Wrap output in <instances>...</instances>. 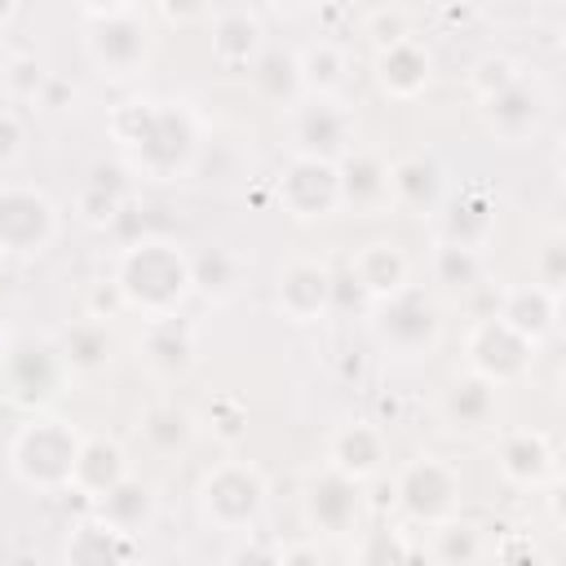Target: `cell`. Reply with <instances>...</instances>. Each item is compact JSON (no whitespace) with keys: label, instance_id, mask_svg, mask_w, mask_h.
I'll return each instance as SVG.
<instances>
[{"label":"cell","instance_id":"43","mask_svg":"<svg viewBox=\"0 0 566 566\" xmlns=\"http://www.w3.org/2000/svg\"><path fill=\"white\" fill-rule=\"evenodd\" d=\"M367 35L380 44V49H389V44H398V40H407V22H402V13H376L371 22H367Z\"/></svg>","mask_w":566,"mask_h":566},{"label":"cell","instance_id":"32","mask_svg":"<svg viewBox=\"0 0 566 566\" xmlns=\"http://www.w3.org/2000/svg\"><path fill=\"white\" fill-rule=\"evenodd\" d=\"M190 433H195V420H190V411L177 407V402H155V407H146V416H142V438H146L155 451H177V447L190 442Z\"/></svg>","mask_w":566,"mask_h":566},{"label":"cell","instance_id":"1","mask_svg":"<svg viewBox=\"0 0 566 566\" xmlns=\"http://www.w3.org/2000/svg\"><path fill=\"white\" fill-rule=\"evenodd\" d=\"M111 133L128 150V159L155 181L177 177L190 164L195 146H199L190 111L186 106H164V102H128V106H119L115 119H111Z\"/></svg>","mask_w":566,"mask_h":566},{"label":"cell","instance_id":"21","mask_svg":"<svg viewBox=\"0 0 566 566\" xmlns=\"http://www.w3.org/2000/svg\"><path fill=\"white\" fill-rule=\"evenodd\" d=\"M93 509H97V517L106 526H115L124 535H142L150 526V517H155V495H150L146 482H137V478L124 473L102 500H93Z\"/></svg>","mask_w":566,"mask_h":566},{"label":"cell","instance_id":"29","mask_svg":"<svg viewBox=\"0 0 566 566\" xmlns=\"http://www.w3.org/2000/svg\"><path fill=\"white\" fill-rule=\"evenodd\" d=\"M261 53V22L243 9H230L212 27V57L221 66H252Z\"/></svg>","mask_w":566,"mask_h":566},{"label":"cell","instance_id":"37","mask_svg":"<svg viewBox=\"0 0 566 566\" xmlns=\"http://www.w3.org/2000/svg\"><path fill=\"white\" fill-rule=\"evenodd\" d=\"M190 279H195V287H203L208 296H230V292H234V261H230L221 248H212V252H203V256H190Z\"/></svg>","mask_w":566,"mask_h":566},{"label":"cell","instance_id":"30","mask_svg":"<svg viewBox=\"0 0 566 566\" xmlns=\"http://www.w3.org/2000/svg\"><path fill=\"white\" fill-rule=\"evenodd\" d=\"M66 557L71 562H88V566H111V562H133L137 557V535H124L115 526H106L102 517L84 522L75 531V539L66 544Z\"/></svg>","mask_w":566,"mask_h":566},{"label":"cell","instance_id":"8","mask_svg":"<svg viewBox=\"0 0 566 566\" xmlns=\"http://www.w3.org/2000/svg\"><path fill=\"white\" fill-rule=\"evenodd\" d=\"M66 367L57 358V345H44V340H18L13 349H4L0 358V380H4V394L22 407H40L57 394Z\"/></svg>","mask_w":566,"mask_h":566},{"label":"cell","instance_id":"10","mask_svg":"<svg viewBox=\"0 0 566 566\" xmlns=\"http://www.w3.org/2000/svg\"><path fill=\"white\" fill-rule=\"evenodd\" d=\"M535 358V340H526L522 332H513L500 314L495 318H482L469 336V367L478 376H486L491 385H504V380H517Z\"/></svg>","mask_w":566,"mask_h":566},{"label":"cell","instance_id":"19","mask_svg":"<svg viewBox=\"0 0 566 566\" xmlns=\"http://www.w3.org/2000/svg\"><path fill=\"white\" fill-rule=\"evenodd\" d=\"M336 181H340V203L376 208L389 199V164H380L367 150H345L336 159Z\"/></svg>","mask_w":566,"mask_h":566},{"label":"cell","instance_id":"44","mask_svg":"<svg viewBox=\"0 0 566 566\" xmlns=\"http://www.w3.org/2000/svg\"><path fill=\"white\" fill-rule=\"evenodd\" d=\"M22 142H27V133H22V124H18V115H9V111H0V164H9V159H18V150H22Z\"/></svg>","mask_w":566,"mask_h":566},{"label":"cell","instance_id":"2","mask_svg":"<svg viewBox=\"0 0 566 566\" xmlns=\"http://www.w3.org/2000/svg\"><path fill=\"white\" fill-rule=\"evenodd\" d=\"M115 287L128 310H142L146 318L177 314L186 292L195 287L190 279V256L172 243H133L119 252L115 265Z\"/></svg>","mask_w":566,"mask_h":566},{"label":"cell","instance_id":"27","mask_svg":"<svg viewBox=\"0 0 566 566\" xmlns=\"http://www.w3.org/2000/svg\"><path fill=\"white\" fill-rule=\"evenodd\" d=\"M500 318H504L513 332H522L526 340H539V336H548V327H553V318H557V292H548V287H539V283H522V287H513V292L504 296Z\"/></svg>","mask_w":566,"mask_h":566},{"label":"cell","instance_id":"46","mask_svg":"<svg viewBox=\"0 0 566 566\" xmlns=\"http://www.w3.org/2000/svg\"><path fill=\"white\" fill-rule=\"evenodd\" d=\"M88 18H106V13H128L133 9V0H75Z\"/></svg>","mask_w":566,"mask_h":566},{"label":"cell","instance_id":"48","mask_svg":"<svg viewBox=\"0 0 566 566\" xmlns=\"http://www.w3.org/2000/svg\"><path fill=\"white\" fill-rule=\"evenodd\" d=\"M270 4H279V9H305V4H314V0H270Z\"/></svg>","mask_w":566,"mask_h":566},{"label":"cell","instance_id":"5","mask_svg":"<svg viewBox=\"0 0 566 566\" xmlns=\"http://www.w3.org/2000/svg\"><path fill=\"white\" fill-rule=\"evenodd\" d=\"M371 332L376 340L394 354V358H420L438 345V332H442V318H438V305L420 292V287H398L394 296L376 301V318H371Z\"/></svg>","mask_w":566,"mask_h":566},{"label":"cell","instance_id":"26","mask_svg":"<svg viewBox=\"0 0 566 566\" xmlns=\"http://www.w3.org/2000/svg\"><path fill=\"white\" fill-rule=\"evenodd\" d=\"M495 230V208L486 199V190H464L451 208H447V221H442V243H460V248H486Z\"/></svg>","mask_w":566,"mask_h":566},{"label":"cell","instance_id":"45","mask_svg":"<svg viewBox=\"0 0 566 566\" xmlns=\"http://www.w3.org/2000/svg\"><path fill=\"white\" fill-rule=\"evenodd\" d=\"M159 13L168 22H195L208 13V0H159Z\"/></svg>","mask_w":566,"mask_h":566},{"label":"cell","instance_id":"20","mask_svg":"<svg viewBox=\"0 0 566 566\" xmlns=\"http://www.w3.org/2000/svg\"><path fill=\"white\" fill-rule=\"evenodd\" d=\"M349 274H354V283L363 287V296L385 301V296H394L398 287H407L411 265H407V256H402L394 243H367V248L349 261Z\"/></svg>","mask_w":566,"mask_h":566},{"label":"cell","instance_id":"38","mask_svg":"<svg viewBox=\"0 0 566 566\" xmlns=\"http://www.w3.org/2000/svg\"><path fill=\"white\" fill-rule=\"evenodd\" d=\"M4 84L18 93V97H35L44 88V66L35 57H13L9 71H4Z\"/></svg>","mask_w":566,"mask_h":566},{"label":"cell","instance_id":"35","mask_svg":"<svg viewBox=\"0 0 566 566\" xmlns=\"http://www.w3.org/2000/svg\"><path fill=\"white\" fill-rule=\"evenodd\" d=\"M433 279L442 287H473L482 279V252L478 248H460V243H442L433 252Z\"/></svg>","mask_w":566,"mask_h":566},{"label":"cell","instance_id":"3","mask_svg":"<svg viewBox=\"0 0 566 566\" xmlns=\"http://www.w3.org/2000/svg\"><path fill=\"white\" fill-rule=\"evenodd\" d=\"M80 442L84 438L66 420H31L13 433L9 464H13L18 482H27L35 491H62V486H71Z\"/></svg>","mask_w":566,"mask_h":566},{"label":"cell","instance_id":"22","mask_svg":"<svg viewBox=\"0 0 566 566\" xmlns=\"http://www.w3.org/2000/svg\"><path fill=\"white\" fill-rule=\"evenodd\" d=\"M128 473L124 464V451L106 438H84L80 442V455H75V473H71V486L88 500H102L119 478Z\"/></svg>","mask_w":566,"mask_h":566},{"label":"cell","instance_id":"11","mask_svg":"<svg viewBox=\"0 0 566 566\" xmlns=\"http://www.w3.org/2000/svg\"><path fill=\"white\" fill-rule=\"evenodd\" d=\"M279 199L292 217L310 221V217H332L340 208V181H336V164L332 159H314V155H296L287 164V172L279 177Z\"/></svg>","mask_w":566,"mask_h":566},{"label":"cell","instance_id":"36","mask_svg":"<svg viewBox=\"0 0 566 566\" xmlns=\"http://www.w3.org/2000/svg\"><path fill=\"white\" fill-rule=\"evenodd\" d=\"M433 557L438 562H478L482 557V544H478V531L464 526V522H438L433 531Z\"/></svg>","mask_w":566,"mask_h":566},{"label":"cell","instance_id":"49","mask_svg":"<svg viewBox=\"0 0 566 566\" xmlns=\"http://www.w3.org/2000/svg\"><path fill=\"white\" fill-rule=\"evenodd\" d=\"M0 358H4V345H0Z\"/></svg>","mask_w":566,"mask_h":566},{"label":"cell","instance_id":"28","mask_svg":"<svg viewBox=\"0 0 566 566\" xmlns=\"http://www.w3.org/2000/svg\"><path fill=\"white\" fill-rule=\"evenodd\" d=\"M57 358L66 371H80V376H93L111 363V332L102 318H80L62 332V345H57Z\"/></svg>","mask_w":566,"mask_h":566},{"label":"cell","instance_id":"17","mask_svg":"<svg viewBox=\"0 0 566 566\" xmlns=\"http://www.w3.org/2000/svg\"><path fill=\"white\" fill-rule=\"evenodd\" d=\"M557 469V455L539 429H517L500 442V473L513 486H544Z\"/></svg>","mask_w":566,"mask_h":566},{"label":"cell","instance_id":"24","mask_svg":"<svg viewBox=\"0 0 566 566\" xmlns=\"http://www.w3.org/2000/svg\"><path fill=\"white\" fill-rule=\"evenodd\" d=\"M442 195V172L433 159L424 155H402L394 168H389V199L411 208V212H433Z\"/></svg>","mask_w":566,"mask_h":566},{"label":"cell","instance_id":"18","mask_svg":"<svg viewBox=\"0 0 566 566\" xmlns=\"http://www.w3.org/2000/svg\"><path fill=\"white\" fill-rule=\"evenodd\" d=\"M142 358H146V367L159 371V376L186 371V367L195 363V332H190V323L177 318V314L150 318V327H146V336H142Z\"/></svg>","mask_w":566,"mask_h":566},{"label":"cell","instance_id":"42","mask_svg":"<svg viewBox=\"0 0 566 566\" xmlns=\"http://www.w3.org/2000/svg\"><path fill=\"white\" fill-rule=\"evenodd\" d=\"M358 557H363V562H407V557H411V548H407V544H398L389 531H371V544H367V548H358Z\"/></svg>","mask_w":566,"mask_h":566},{"label":"cell","instance_id":"39","mask_svg":"<svg viewBox=\"0 0 566 566\" xmlns=\"http://www.w3.org/2000/svg\"><path fill=\"white\" fill-rule=\"evenodd\" d=\"M513 80H517V71H513L509 57H486V62H478V71H473L478 97H491V93H500V88L513 84Z\"/></svg>","mask_w":566,"mask_h":566},{"label":"cell","instance_id":"9","mask_svg":"<svg viewBox=\"0 0 566 566\" xmlns=\"http://www.w3.org/2000/svg\"><path fill=\"white\" fill-rule=\"evenodd\" d=\"M358 486H363V482H354V478H345V473H336V469L327 464V469L314 473V478L305 482V491H301L305 522H310L318 535H332V539L354 535L358 509H363Z\"/></svg>","mask_w":566,"mask_h":566},{"label":"cell","instance_id":"25","mask_svg":"<svg viewBox=\"0 0 566 566\" xmlns=\"http://www.w3.org/2000/svg\"><path fill=\"white\" fill-rule=\"evenodd\" d=\"M442 416L455 429H482V424H491V416H495V385L486 376H478V371L455 376L447 385V394H442Z\"/></svg>","mask_w":566,"mask_h":566},{"label":"cell","instance_id":"41","mask_svg":"<svg viewBox=\"0 0 566 566\" xmlns=\"http://www.w3.org/2000/svg\"><path fill=\"white\" fill-rule=\"evenodd\" d=\"M562 239H548L544 243V256H539V287H548V292H562V279H566V261H562Z\"/></svg>","mask_w":566,"mask_h":566},{"label":"cell","instance_id":"12","mask_svg":"<svg viewBox=\"0 0 566 566\" xmlns=\"http://www.w3.org/2000/svg\"><path fill=\"white\" fill-rule=\"evenodd\" d=\"M88 57L106 75H133L146 57V27L133 13H106L88 27Z\"/></svg>","mask_w":566,"mask_h":566},{"label":"cell","instance_id":"4","mask_svg":"<svg viewBox=\"0 0 566 566\" xmlns=\"http://www.w3.org/2000/svg\"><path fill=\"white\" fill-rule=\"evenodd\" d=\"M261 509H265V482L252 464H239V460L217 464L199 486V513L217 531L248 535L256 526Z\"/></svg>","mask_w":566,"mask_h":566},{"label":"cell","instance_id":"7","mask_svg":"<svg viewBox=\"0 0 566 566\" xmlns=\"http://www.w3.org/2000/svg\"><path fill=\"white\" fill-rule=\"evenodd\" d=\"M53 234H57V212L40 190L0 186V252L35 256L53 243Z\"/></svg>","mask_w":566,"mask_h":566},{"label":"cell","instance_id":"6","mask_svg":"<svg viewBox=\"0 0 566 566\" xmlns=\"http://www.w3.org/2000/svg\"><path fill=\"white\" fill-rule=\"evenodd\" d=\"M394 500L407 509V517L424 522V526H438L455 513V500H460V473L447 464V460H433V455H420L411 460L398 482H394Z\"/></svg>","mask_w":566,"mask_h":566},{"label":"cell","instance_id":"15","mask_svg":"<svg viewBox=\"0 0 566 566\" xmlns=\"http://www.w3.org/2000/svg\"><path fill=\"white\" fill-rule=\"evenodd\" d=\"M482 115H486V128H491V133H500L504 142H517V137H526V133L539 124V115H544V93L517 75V80L504 84L500 93L482 97Z\"/></svg>","mask_w":566,"mask_h":566},{"label":"cell","instance_id":"14","mask_svg":"<svg viewBox=\"0 0 566 566\" xmlns=\"http://www.w3.org/2000/svg\"><path fill=\"white\" fill-rule=\"evenodd\" d=\"M292 137H296V155H314V159L336 164L349 150V115L332 97H314L310 106L296 111Z\"/></svg>","mask_w":566,"mask_h":566},{"label":"cell","instance_id":"33","mask_svg":"<svg viewBox=\"0 0 566 566\" xmlns=\"http://www.w3.org/2000/svg\"><path fill=\"white\" fill-rule=\"evenodd\" d=\"M252 80H256L261 97H270V102H292V97L301 93L296 57H292V53H279V49L256 53V62H252Z\"/></svg>","mask_w":566,"mask_h":566},{"label":"cell","instance_id":"31","mask_svg":"<svg viewBox=\"0 0 566 566\" xmlns=\"http://www.w3.org/2000/svg\"><path fill=\"white\" fill-rule=\"evenodd\" d=\"M296 80H301V93L332 97L345 84V53L336 44H310L305 53H296Z\"/></svg>","mask_w":566,"mask_h":566},{"label":"cell","instance_id":"16","mask_svg":"<svg viewBox=\"0 0 566 566\" xmlns=\"http://www.w3.org/2000/svg\"><path fill=\"white\" fill-rule=\"evenodd\" d=\"M327 464L336 473L354 478V482L376 478L380 464H385V438H380V429L376 424H363V420L358 424H340L332 433V442H327Z\"/></svg>","mask_w":566,"mask_h":566},{"label":"cell","instance_id":"23","mask_svg":"<svg viewBox=\"0 0 566 566\" xmlns=\"http://www.w3.org/2000/svg\"><path fill=\"white\" fill-rule=\"evenodd\" d=\"M376 80H380V88L389 97H416L429 84V53L416 40H398V44L380 49Z\"/></svg>","mask_w":566,"mask_h":566},{"label":"cell","instance_id":"34","mask_svg":"<svg viewBox=\"0 0 566 566\" xmlns=\"http://www.w3.org/2000/svg\"><path fill=\"white\" fill-rule=\"evenodd\" d=\"M119 208H124V190H119L115 172L97 168V172L88 177V186L80 190V217H84L88 226H106Z\"/></svg>","mask_w":566,"mask_h":566},{"label":"cell","instance_id":"47","mask_svg":"<svg viewBox=\"0 0 566 566\" xmlns=\"http://www.w3.org/2000/svg\"><path fill=\"white\" fill-rule=\"evenodd\" d=\"M13 13H18V0H0V27H4Z\"/></svg>","mask_w":566,"mask_h":566},{"label":"cell","instance_id":"40","mask_svg":"<svg viewBox=\"0 0 566 566\" xmlns=\"http://www.w3.org/2000/svg\"><path fill=\"white\" fill-rule=\"evenodd\" d=\"M208 424H212L221 438H239L243 424H248V416H243L239 398H217V402L208 407Z\"/></svg>","mask_w":566,"mask_h":566},{"label":"cell","instance_id":"13","mask_svg":"<svg viewBox=\"0 0 566 566\" xmlns=\"http://www.w3.org/2000/svg\"><path fill=\"white\" fill-rule=\"evenodd\" d=\"M332 292H336V283H332V270L327 265H318V261H287L283 270H279V287H274V296H279V310L292 318V323H314V318H323L327 310H332Z\"/></svg>","mask_w":566,"mask_h":566}]
</instances>
